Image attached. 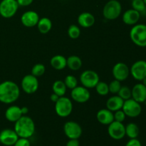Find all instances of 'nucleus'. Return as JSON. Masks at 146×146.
<instances>
[{
	"label": "nucleus",
	"instance_id": "f257e3e1",
	"mask_svg": "<svg viewBox=\"0 0 146 146\" xmlns=\"http://www.w3.org/2000/svg\"><path fill=\"white\" fill-rule=\"evenodd\" d=\"M20 95V89L16 83L5 81L0 84V102L11 104L15 102Z\"/></svg>",
	"mask_w": 146,
	"mask_h": 146
},
{
	"label": "nucleus",
	"instance_id": "f03ea898",
	"mask_svg": "<svg viewBox=\"0 0 146 146\" xmlns=\"http://www.w3.org/2000/svg\"><path fill=\"white\" fill-rule=\"evenodd\" d=\"M14 130L19 138H29L35 132V124L32 118L22 115L15 122Z\"/></svg>",
	"mask_w": 146,
	"mask_h": 146
},
{
	"label": "nucleus",
	"instance_id": "7ed1b4c3",
	"mask_svg": "<svg viewBox=\"0 0 146 146\" xmlns=\"http://www.w3.org/2000/svg\"><path fill=\"white\" fill-rule=\"evenodd\" d=\"M131 39L136 46L146 47V25L143 24H135L130 31Z\"/></svg>",
	"mask_w": 146,
	"mask_h": 146
},
{
	"label": "nucleus",
	"instance_id": "20e7f679",
	"mask_svg": "<svg viewBox=\"0 0 146 146\" xmlns=\"http://www.w3.org/2000/svg\"><path fill=\"white\" fill-rule=\"evenodd\" d=\"M122 6L118 0H110L105 4L103 9V15L106 19H116L121 14Z\"/></svg>",
	"mask_w": 146,
	"mask_h": 146
},
{
	"label": "nucleus",
	"instance_id": "39448f33",
	"mask_svg": "<svg viewBox=\"0 0 146 146\" xmlns=\"http://www.w3.org/2000/svg\"><path fill=\"white\" fill-rule=\"evenodd\" d=\"M55 111L59 117H68L73 111L72 101L66 96L60 97L55 103Z\"/></svg>",
	"mask_w": 146,
	"mask_h": 146
},
{
	"label": "nucleus",
	"instance_id": "423d86ee",
	"mask_svg": "<svg viewBox=\"0 0 146 146\" xmlns=\"http://www.w3.org/2000/svg\"><path fill=\"white\" fill-rule=\"evenodd\" d=\"M19 7L17 0H1L0 2V15L5 19L11 18L17 12Z\"/></svg>",
	"mask_w": 146,
	"mask_h": 146
},
{
	"label": "nucleus",
	"instance_id": "0eeeda50",
	"mask_svg": "<svg viewBox=\"0 0 146 146\" xmlns=\"http://www.w3.org/2000/svg\"><path fill=\"white\" fill-rule=\"evenodd\" d=\"M122 110L125 113V115L130 118H136L139 116L142 112L141 104L132 98L124 101Z\"/></svg>",
	"mask_w": 146,
	"mask_h": 146
},
{
	"label": "nucleus",
	"instance_id": "6e6552de",
	"mask_svg": "<svg viewBox=\"0 0 146 146\" xmlns=\"http://www.w3.org/2000/svg\"><path fill=\"white\" fill-rule=\"evenodd\" d=\"M80 81L83 86L86 88H94L99 82V76L92 70L84 71L80 76Z\"/></svg>",
	"mask_w": 146,
	"mask_h": 146
},
{
	"label": "nucleus",
	"instance_id": "1a4fd4ad",
	"mask_svg": "<svg viewBox=\"0 0 146 146\" xmlns=\"http://www.w3.org/2000/svg\"><path fill=\"white\" fill-rule=\"evenodd\" d=\"M21 88L27 94H34L38 88V81L37 77L32 74L26 75L21 80Z\"/></svg>",
	"mask_w": 146,
	"mask_h": 146
},
{
	"label": "nucleus",
	"instance_id": "9d476101",
	"mask_svg": "<svg viewBox=\"0 0 146 146\" xmlns=\"http://www.w3.org/2000/svg\"><path fill=\"white\" fill-rule=\"evenodd\" d=\"M64 131L69 139H78L82 135L81 125L74 121H67L64 125Z\"/></svg>",
	"mask_w": 146,
	"mask_h": 146
},
{
	"label": "nucleus",
	"instance_id": "9b49d317",
	"mask_svg": "<svg viewBox=\"0 0 146 146\" xmlns=\"http://www.w3.org/2000/svg\"><path fill=\"white\" fill-rule=\"evenodd\" d=\"M108 133L113 139L121 140L125 135V126L123 123L113 121L108 125Z\"/></svg>",
	"mask_w": 146,
	"mask_h": 146
},
{
	"label": "nucleus",
	"instance_id": "f8f14e48",
	"mask_svg": "<svg viewBox=\"0 0 146 146\" xmlns=\"http://www.w3.org/2000/svg\"><path fill=\"white\" fill-rule=\"evenodd\" d=\"M130 74L134 79L142 81L146 77V61L144 60L135 61L130 68Z\"/></svg>",
	"mask_w": 146,
	"mask_h": 146
},
{
	"label": "nucleus",
	"instance_id": "ddd939ff",
	"mask_svg": "<svg viewBox=\"0 0 146 146\" xmlns=\"http://www.w3.org/2000/svg\"><path fill=\"white\" fill-rule=\"evenodd\" d=\"M71 97L74 101L78 104H84L91 98V94L88 88L84 86H78L73 88L71 92Z\"/></svg>",
	"mask_w": 146,
	"mask_h": 146
},
{
	"label": "nucleus",
	"instance_id": "4468645a",
	"mask_svg": "<svg viewBox=\"0 0 146 146\" xmlns=\"http://www.w3.org/2000/svg\"><path fill=\"white\" fill-rule=\"evenodd\" d=\"M112 74L114 78L119 81H125L130 75V68L123 62H118L113 67Z\"/></svg>",
	"mask_w": 146,
	"mask_h": 146
},
{
	"label": "nucleus",
	"instance_id": "2eb2a0df",
	"mask_svg": "<svg viewBox=\"0 0 146 146\" xmlns=\"http://www.w3.org/2000/svg\"><path fill=\"white\" fill-rule=\"evenodd\" d=\"M19 137L14 130L6 128L0 132V142L6 146H12Z\"/></svg>",
	"mask_w": 146,
	"mask_h": 146
},
{
	"label": "nucleus",
	"instance_id": "dca6fc26",
	"mask_svg": "<svg viewBox=\"0 0 146 146\" xmlns=\"http://www.w3.org/2000/svg\"><path fill=\"white\" fill-rule=\"evenodd\" d=\"M39 19V16L36 11H27L21 16V21L24 27L31 28L37 25Z\"/></svg>",
	"mask_w": 146,
	"mask_h": 146
},
{
	"label": "nucleus",
	"instance_id": "f3484780",
	"mask_svg": "<svg viewBox=\"0 0 146 146\" xmlns=\"http://www.w3.org/2000/svg\"><path fill=\"white\" fill-rule=\"evenodd\" d=\"M131 98L137 102L142 104L146 100V86L142 83L137 84L131 89Z\"/></svg>",
	"mask_w": 146,
	"mask_h": 146
},
{
	"label": "nucleus",
	"instance_id": "a211bd4d",
	"mask_svg": "<svg viewBox=\"0 0 146 146\" xmlns=\"http://www.w3.org/2000/svg\"><path fill=\"white\" fill-rule=\"evenodd\" d=\"M141 18V13L133 9L126 10L123 14L122 19L124 24L127 25H135Z\"/></svg>",
	"mask_w": 146,
	"mask_h": 146
},
{
	"label": "nucleus",
	"instance_id": "6ab92c4d",
	"mask_svg": "<svg viewBox=\"0 0 146 146\" xmlns=\"http://www.w3.org/2000/svg\"><path fill=\"white\" fill-rule=\"evenodd\" d=\"M96 118L98 122L102 125H108L114 121L113 112L108 110V108H104L98 111Z\"/></svg>",
	"mask_w": 146,
	"mask_h": 146
},
{
	"label": "nucleus",
	"instance_id": "aec40b11",
	"mask_svg": "<svg viewBox=\"0 0 146 146\" xmlns=\"http://www.w3.org/2000/svg\"><path fill=\"white\" fill-rule=\"evenodd\" d=\"M21 108L18 106H9L5 111V118L7 121L11 123H15L22 116Z\"/></svg>",
	"mask_w": 146,
	"mask_h": 146
},
{
	"label": "nucleus",
	"instance_id": "412c9836",
	"mask_svg": "<svg viewBox=\"0 0 146 146\" xmlns=\"http://www.w3.org/2000/svg\"><path fill=\"white\" fill-rule=\"evenodd\" d=\"M124 100L120 96H113L110 97L106 101V107L108 110H110L112 112L118 111V110L122 109V107L123 106Z\"/></svg>",
	"mask_w": 146,
	"mask_h": 146
},
{
	"label": "nucleus",
	"instance_id": "4be33fe9",
	"mask_svg": "<svg viewBox=\"0 0 146 146\" xmlns=\"http://www.w3.org/2000/svg\"><path fill=\"white\" fill-rule=\"evenodd\" d=\"M95 17L89 12H83L78 16V23L84 28H89L95 24Z\"/></svg>",
	"mask_w": 146,
	"mask_h": 146
},
{
	"label": "nucleus",
	"instance_id": "5701e85b",
	"mask_svg": "<svg viewBox=\"0 0 146 146\" xmlns=\"http://www.w3.org/2000/svg\"><path fill=\"white\" fill-rule=\"evenodd\" d=\"M51 66L56 70H63L66 67V58L61 55H56L51 58Z\"/></svg>",
	"mask_w": 146,
	"mask_h": 146
},
{
	"label": "nucleus",
	"instance_id": "b1692460",
	"mask_svg": "<svg viewBox=\"0 0 146 146\" xmlns=\"http://www.w3.org/2000/svg\"><path fill=\"white\" fill-rule=\"evenodd\" d=\"M36 26L38 31L41 34H46L51 31L52 28V22L50 19L47 17H43V18L39 19Z\"/></svg>",
	"mask_w": 146,
	"mask_h": 146
},
{
	"label": "nucleus",
	"instance_id": "393cba45",
	"mask_svg": "<svg viewBox=\"0 0 146 146\" xmlns=\"http://www.w3.org/2000/svg\"><path fill=\"white\" fill-rule=\"evenodd\" d=\"M66 66L72 71H78L82 66V61L77 56H70L66 58Z\"/></svg>",
	"mask_w": 146,
	"mask_h": 146
},
{
	"label": "nucleus",
	"instance_id": "a878e982",
	"mask_svg": "<svg viewBox=\"0 0 146 146\" xmlns=\"http://www.w3.org/2000/svg\"><path fill=\"white\" fill-rule=\"evenodd\" d=\"M139 133V127L135 123H130L125 126V135L131 139L138 138Z\"/></svg>",
	"mask_w": 146,
	"mask_h": 146
},
{
	"label": "nucleus",
	"instance_id": "bb28decb",
	"mask_svg": "<svg viewBox=\"0 0 146 146\" xmlns=\"http://www.w3.org/2000/svg\"><path fill=\"white\" fill-rule=\"evenodd\" d=\"M66 86L64 81L61 80H57L53 84L52 90L53 92L58 95L59 97L64 96V95L66 93Z\"/></svg>",
	"mask_w": 146,
	"mask_h": 146
},
{
	"label": "nucleus",
	"instance_id": "cd10ccee",
	"mask_svg": "<svg viewBox=\"0 0 146 146\" xmlns=\"http://www.w3.org/2000/svg\"><path fill=\"white\" fill-rule=\"evenodd\" d=\"M95 88L97 94L100 96H102L108 95V93H109L108 84H107L106 82H104V81H99L96 86Z\"/></svg>",
	"mask_w": 146,
	"mask_h": 146
},
{
	"label": "nucleus",
	"instance_id": "c85d7f7f",
	"mask_svg": "<svg viewBox=\"0 0 146 146\" xmlns=\"http://www.w3.org/2000/svg\"><path fill=\"white\" fill-rule=\"evenodd\" d=\"M45 66L42 64H36L31 68V74L36 77H39L45 73Z\"/></svg>",
	"mask_w": 146,
	"mask_h": 146
},
{
	"label": "nucleus",
	"instance_id": "c756f323",
	"mask_svg": "<svg viewBox=\"0 0 146 146\" xmlns=\"http://www.w3.org/2000/svg\"><path fill=\"white\" fill-rule=\"evenodd\" d=\"M64 84L67 88L72 90L73 88H76L78 86V80L74 76L68 75L67 76L64 80Z\"/></svg>",
	"mask_w": 146,
	"mask_h": 146
},
{
	"label": "nucleus",
	"instance_id": "7c9ffc66",
	"mask_svg": "<svg viewBox=\"0 0 146 146\" xmlns=\"http://www.w3.org/2000/svg\"><path fill=\"white\" fill-rule=\"evenodd\" d=\"M68 36L72 39H76L79 37L80 34H81V30L78 26L72 24L68 27Z\"/></svg>",
	"mask_w": 146,
	"mask_h": 146
},
{
	"label": "nucleus",
	"instance_id": "2f4dec72",
	"mask_svg": "<svg viewBox=\"0 0 146 146\" xmlns=\"http://www.w3.org/2000/svg\"><path fill=\"white\" fill-rule=\"evenodd\" d=\"M117 94H118V96L121 97L124 101L129 99L132 96V95H131V89L129 87L126 86H121Z\"/></svg>",
	"mask_w": 146,
	"mask_h": 146
},
{
	"label": "nucleus",
	"instance_id": "473e14b6",
	"mask_svg": "<svg viewBox=\"0 0 146 146\" xmlns=\"http://www.w3.org/2000/svg\"><path fill=\"white\" fill-rule=\"evenodd\" d=\"M132 7L140 13L144 12L146 9V5L143 0H133Z\"/></svg>",
	"mask_w": 146,
	"mask_h": 146
},
{
	"label": "nucleus",
	"instance_id": "72a5a7b5",
	"mask_svg": "<svg viewBox=\"0 0 146 146\" xmlns=\"http://www.w3.org/2000/svg\"><path fill=\"white\" fill-rule=\"evenodd\" d=\"M121 87V81H118V80L115 79L113 81H111L109 84H108V88H109V92L113 94H117L119 91L120 88Z\"/></svg>",
	"mask_w": 146,
	"mask_h": 146
},
{
	"label": "nucleus",
	"instance_id": "f704fd0d",
	"mask_svg": "<svg viewBox=\"0 0 146 146\" xmlns=\"http://www.w3.org/2000/svg\"><path fill=\"white\" fill-rule=\"evenodd\" d=\"M113 116H114V121H118V122H121L123 123L125 119V113L123 111L122 109L118 110V111H116L114 112L113 113Z\"/></svg>",
	"mask_w": 146,
	"mask_h": 146
},
{
	"label": "nucleus",
	"instance_id": "c9c22d12",
	"mask_svg": "<svg viewBox=\"0 0 146 146\" xmlns=\"http://www.w3.org/2000/svg\"><path fill=\"white\" fill-rule=\"evenodd\" d=\"M14 146H31V143L28 138H19Z\"/></svg>",
	"mask_w": 146,
	"mask_h": 146
},
{
	"label": "nucleus",
	"instance_id": "e433bc0d",
	"mask_svg": "<svg viewBox=\"0 0 146 146\" xmlns=\"http://www.w3.org/2000/svg\"><path fill=\"white\" fill-rule=\"evenodd\" d=\"M125 146H142V145H141V143L137 138H133V139H130V141H128Z\"/></svg>",
	"mask_w": 146,
	"mask_h": 146
},
{
	"label": "nucleus",
	"instance_id": "4c0bfd02",
	"mask_svg": "<svg viewBox=\"0 0 146 146\" xmlns=\"http://www.w3.org/2000/svg\"><path fill=\"white\" fill-rule=\"evenodd\" d=\"M19 6L21 7H27L31 4L34 1V0H17Z\"/></svg>",
	"mask_w": 146,
	"mask_h": 146
},
{
	"label": "nucleus",
	"instance_id": "58836bf2",
	"mask_svg": "<svg viewBox=\"0 0 146 146\" xmlns=\"http://www.w3.org/2000/svg\"><path fill=\"white\" fill-rule=\"evenodd\" d=\"M80 143L78 139H69V141L66 143V146H79Z\"/></svg>",
	"mask_w": 146,
	"mask_h": 146
},
{
	"label": "nucleus",
	"instance_id": "ea45409f",
	"mask_svg": "<svg viewBox=\"0 0 146 146\" xmlns=\"http://www.w3.org/2000/svg\"><path fill=\"white\" fill-rule=\"evenodd\" d=\"M59 98L60 97L58 96V95H56V94H54V93H53V94L51 95V96H50V99H51V101H53L54 103L56 102Z\"/></svg>",
	"mask_w": 146,
	"mask_h": 146
},
{
	"label": "nucleus",
	"instance_id": "a19ab883",
	"mask_svg": "<svg viewBox=\"0 0 146 146\" xmlns=\"http://www.w3.org/2000/svg\"><path fill=\"white\" fill-rule=\"evenodd\" d=\"M21 113H22V115H25L26 114L28 113L29 108H27V107L24 106V107H22V108H21Z\"/></svg>",
	"mask_w": 146,
	"mask_h": 146
},
{
	"label": "nucleus",
	"instance_id": "79ce46f5",
	"mask_svg": "<svg viewBox=\"0 0 146 146\" xmlns=\"http://www.w3.org/2000/svg\"><path fill=\"white\" fill-rule=\"evenodd\" d=\"M141 81H142V84H143L145 86H146V77H145V78H144Z\"/></svg>",
	"mask_w": 146,
	"mask_h": 146
},
{
	"label": "nucleus",
	"instance_id": "37998d69",
	"mask_svg": "<svg viewBox=\"0 0 146 146\" xmlns=\"http://www.w3.org/2000/svg\"><path fill=\"white\" fill-rule=\"evenodd\" d=\"M143 2L145 3V4L146 5V0H143Z\"/></svg>",
	"mask_w": 146,
	"mask_h": 146
},
{
	"label": "nucleus",
	"instance_id": "c03bdc74",
	"mask_svg": "<svg viewBox=\"0 0 146 146\" xmlns=\"http://www.w3.org/2000/svg\"><path fill=\"white\" fill-rule=\"evenodd\" d=\"M144 104H145V105L146 106V100L145 101V102H144Z\"/></svg>",
	"mask_w": 146,
	"mask_h": 146
},
{
	"label": "nucleus",
	"instance_id": "a18cd8bd",
	"mask_svg": "<svg viewBox=\"0 0 146 146\" xmlns=\"http://www.w3.org/2000/svg\"><path fill=\"white\" fill-rule=\"evenodd\" d=\"M0 143H1V142H0Z\"/></svg>",
	"mask_w": 146,
	"mask_h": 146
}]
</instances>
